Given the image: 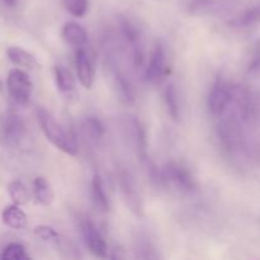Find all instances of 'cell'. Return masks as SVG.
I'll list each match as a JSON object with an SVG mask.
<instances>
[{"label": "cell", "mask_w": 260, "mask_h": 260, "mask_svg": "<svg viewBox=\"0 0 260 260\" xmlns=\"http://www.w3.org/2000/svg\"><path fill=\"white\" fill-rule=\"evenodd\" d=\"M233 91L234 85L222 76H218L213 81L207 96L208 111L212 116L220 117L228 109L233 99Z\"/></svg>", "instance_id": "cell-5"}, {"label": "cell", "mask_w": 260, "mask_h": 260, "mask_svg": "<svg viewBox=\"0 0 260 260\" xmlns=\"http://www.w3.org/2000/svg\"><path fill=\"white\" fill-rule=\"evenodd\" d=\"M8 194H9L13 203L19 206L28 203V201H29L30 198V194L29 192H28L27 187L23 184V182H20V180L18 179L12 180V182L8 184Z\"/></svg>", "instance_id": "cell-22"}, {"label": "cell", "mask_w": 260, "mask_h": 260, "mask_svg": "<svg viewBox=\"0 0 260 260\" xmlns=\"http://www.w3.org/2000/svg\"><path fill=\"white\" fill-rule=\"evenodd\" d=\"M33 234L41 239L42 241H47V243L58 244L61 241V236L57 231L53 228L48 225H38L33 229Z\"/></svg>", "instance_id": "cell-24"}, {"label": "cell", "mask_w": 260, "mask_h": 260, "mask_svg": "<svg viewBox=\"0 0 260 260\" xmlns=\"http://www.w3.org/2000/svg\"><path fill=\"white\" fill-rule=\"evenodd\" d=\"M80 230L88 250L96 258H106L108 255V245L95 223L89 217L80 220Z\"/></svg>", "instance_id": "cell-7"}, {"label": "cell", "mask_w": 260, "mask_h": 260, "mask_svg": "<svg viewBox=\"0 0 260 260\" xmlns=\"http://www.w3.org/2000/svg\"><path fill=\"white\" fill-rule=\"evenodd\" d=\"M63 7L76 18H83L88 13L89 0H63Z\"/></svg>", "instance_id": "cell-25"}, {"label": "cell", "mask_w": 260, "mask_h": 260, "mask_svg": "<svg viewBox=\"0 0 260 260\" xmlns=\"http://www.w3.org/2000/svg\"><path fill=\"white\" fill-rule=\"evenodd\" d=\"M260 22V7H253L245 9L234 17L233 19L229 20V25L238 29H244V28H250L253 25L258 24Z\"/></svg>", "instance_id": "cell-19"}, {"label": "cell", "mask_w": 260, "mask_h": 260, "mask_svg": "<svg viewBox=\"0 0 260 260\" xmlns=\"http://www.w3.org/2000/svg\"><path fill=\"white\" fill-rule=\"evenodd\" d=\"M7 86L10 98L15 103L20 106L29 103L33 93V83L25 71L19 68L12 69L8 74Z\"/></svg>", "instance_id": "cell-4"}, {"label": "cell", "mask_w": 260, "mask_h": 260, "mask_svg": "<svg viewBox=\"0 0 260 260\" xmlns=\"http://www.w3.org/2000/svg\"><path fill=\"white\" fill-rule=\"evenodd\" d=\"M159 183L178 194H192L197 189V180L192 170L183 162L170 160L159 170Z\"/></svg>", "instance_id": "cell-2"}, {"label": "cell", "mask_w": 260, "mask_h": 260, "mask_svg": "<svg viewBox=\"0 0 260 260\" xmlns=\"http://www.w3.org/2000/svg\"><path fill=\"white\" fill-rule=\"evenodd\" d=\"M168 71H169V69H168L167 53H165L161 43L156 42L151 53H150L149 63L145 69V79L149 84L159 85L167 78Z\"/></svg>", "instance_id": "cell-8"}, {"label": "cell", "mask_w": 260, "mask_h": 260, "mask_svg": "<svg viewBox=\"0 0 260 260\" xmlns=\"http://www.w3.org/2000/svg\"><path fill=\"white\" fill-rule=\"evenodd\" d=\"M36 114H37L38 123L46 139L63 154L75 156L78 154V144L74 135L66 131L65 127L60 122H57V119L47 109L40 107Z\"/></svg>", "instance_id": "cell-1"}, {"label": "cell", "mask_w": 260, "mask_h": 260, "mask_svg": "<svg viewBox=\"0 0 260 260\" xmlns=\"http://www.w3.org/2000/svg\"><path fill=\"white\" fill-rule=\"evenodd\" d=\"M32 196L36 203L43 206V207H48L55 201V193H53L52 187L47 182V179L43 177H37L33 180Z\"/></svg>", "instance_id": "cell-15"}, {"label": "cell", "mask_w": 260, "mask_h": 260, "mask_svg": "<svg viewBox=\"0 0 260 260\" xmlns=\"http://www.w3.org/2000/svg\"><path fill=\"white\" fill-rule=\"evenodd\" d=\"M164 102L167 106V111L172 119L179 121L180 118V104L179 95L174 84H168L164 89Z\"/></svg>", "instance_id": "cell-21"}, {"label": "cell", "mask_w": 260, "mask_h": 260, "mask_svg": "<svg viewBox=\"0 0 260 260\" xmlns=\"http://www.w3.org/2000/svg\"><path fill=\"white\" fill-rule=\"evenodd\" d=\"M2 220L5 226L13 230H22L28 223L27 213L20 208L19 205H15V203L7 206L3 210Z\"/></svg>", "instance_id": "cell-14"}, {"label": "cell", "mask_w": 260, "mask_h": 260, "mask_svg": "<svg viewBox=\"0 0 260 260\" xmlns=\"http://www.w3.org/2000/svg\"><path fill=\"white\" fill-rule=\"evenodd\" d=\"M75 70L79 83L85 89H91L95 80V68L85 46L75 48Z\"/></svg>", "instance_id": "cell-10"}, {"label": "cell", "mask_w": 260, "mask_h": 260, "mask_svg": "<svg viewBox=\"0 0 260 260\" xmlns=\"http://www.w3.org/2000/svg\"><path fill=\"white\" fill-rule=\"evenodd\" d=\"M83 132L88 140L93 142H99L104 137L106 127L98 117H86L83 122Z\"/></svg>", "instance_id": "cell-20"}, {"label": "cell", "mask_w": 260, "mask_h": 260, "mask_svg": "<svg viewBox=\"0 0 260 260\" xmlns=\"http://www.w3.org/2000/svg\"><path fill=\"white\" fill-rule=\"evenodd\" d=\"M2 2H3V4L5 5V7L14 8V7H17V4H18V2H19V0H2Z\"/></svg>", "instance_id": "cell-26"}, {"label": "cell", "mask_w": 260, "mask_h": 260, "mask_svg": "<svg viewBox=\"0 0 260 260\" xmlns=\"http://www.w3.org/2000/svg\"><path fill=\"white\" fill-rule=\"evenodd\" d=\"M112 68V75H113V81L114 86H116V90L118 93L119 99L122 101V103H124L126 106H132V104L136 102V91H135L134 85H132L131 80L128 79V76L123 73L119 68H117L116 63H111Z\"/></svg>", "instance_id": "cell-12"}, {"label": "cell", "mask_w": 260, "mask_h": 260, "mask_svg": "<svg viewBox=\"0 0 260 260\" xmlns=\"http://www.w3.org/2000/svg\"><path fill=\"white\" fill-rule=\"evenodd\" d=\"M119 33L128 48L129 56L132 58V63L135 68H141L145 61V50H144V41H142V35L137 25H135L127 18L121 17L118 19Z\"/></svg>", "instance_id": "cell-3"}, {"label": "cell", "mask_w": 260, "mask_h": 260, "mask_svg": "<svg viewBox=\"0 0 260 260\" xmlns=\"http://www.w3.org/2000/svg\"><path fill=\"white\" fill-rule=\"evenodd\" d=\"M55 74V83L58 91L63 94H69L75 90L76 81L73 73L63 65H56L53 69Z\"/></svg>", "instance_id": "cell-18"}, {"label": "cell", "mask_w": 260, "mask_h": 260, "mask_svg": "<svg viewBox=\"0 0 260 260\" xmlns=\"http://www.w3.org/2000/svg\"><path fill=\"white\" fill-rule=\"evenodd\" d=\"M0 258L3 260H28L29 255L25 251V248L19 243H10L3 250Z\"/></svg>", "instance_id": "cell-23"}, {"label": "cell", "mask_w": 260, "mask_h": 260, "mask_svg": "<svg viewBox=\"0 0 260 260\" xmlns=\"http://www.w3.org/2000/svg\"><path fill=\"white\" fill-rule=\"evenodd\" d=\"M63 41L73 47H84L88 43L89 36L85 28L75 22H68L63 24L61 30Z\"/></svg>", "instance_id": "cell-13"}, {"label": "cell", "mask_w": 260, "mask_h": 260, "mask_svg": "<svg viewBox=\"0 0 260 260\" xmlns=\"http://www.w3.org/2000/svg\"><path fill=\"white\" fill-rule=\"evenodd\" d=\"M7 56L10 62L19 68L35 69L38 66V60L36 58V56L22 47L12 46L7 50Z\"/></svg>", "instance_id": "cell-17"}, {"label": "cell", "mask_w": 260, "mask_h": 260, "mask_svg": "<svg viewBox=\"0 0 260 260\" xmlns=\"http://www.w3.org/2000/svg\"><path fill=\"white\" fill-rule=\"evenodd\" d=\"M117 179H118L119 190H121L122 197H123L127 207H128L136 216H141L142 215L141 197H140L139 190H137L136 182H135L131 173H129L127 169H124V168H119Z\"/></svg>", "instance_id": "cell-9"}, {"label": "cell", "mask_w": 260, "mask_h": 260, "mask_svg": "<svg viewBox=\"0 0 260 260\" xmlns=\"http://www.w3.org/2000/svg\"><path fill=\"white\" fill-rule=\"evenodd\" d=\"M2 132L3 137L8 144L12 145V146H17L25 137L27 129H25L23 119L18 114L10 112V113L5 114L4 119H3Z\"/></svg>", "instance_id": "cell-11"}, {"label": "cell", "mask_w": 260, "mask_h": 260, "mask_svg": "<svg viewBox=\"0 0 260 260\" xmlns=\"http://www.w3.org/2000/svg\"><path fill=\"white\" fill-rule=\"evenodd\" d=\"M240 0H190L188 12L196 17H215L231 12Z\"/></svg>", "instance_id": "cell-6"}, {"label": "cell", "mask_w": 260, "mask_h": 260, "mask_svg": "<svg viewBox=\"0 0 260 260\" xmlns=\"http://www.w3.org/2000/svg\"><path fill=\"white\" fill-rule=\"evenodd\" d=\"M3 88H4V86H3V81L0 80V93H2V91H3Z\"/></svg>", "instance_id": "cell-27"}, {"label": "cell", "mask_w": 260, "mask_h": 260, "mask_svg": "<svg viewBox=\"0 0 260 260\" xmlns=\"http://www.w3.org/2000/svg\"><path fill=\"white\" fill-rule=\"evenodd\" d=\"M91 198H93V202L96 208L103 212H108L111 208V202H109L108 194H107L103 178L99 172L94 173L93 178H91Z\"/></svg>", "instance_id": "cell-16"}]
</instances>
